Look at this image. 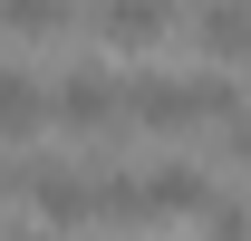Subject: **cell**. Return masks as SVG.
Masks as SVG:
<instances>
[{"instance_id": "cell-1", "label": "cell", "mask_w": 251, "mask_h": 241, "mask_svg": "<svg viewBox=\"0 0 251 241\" xmlns=\"http://www.w3.org/2000/svg\"><path fill=\"white\" fill-rule=\"evenodd\" d=\"M10 193H29L49 232H77V222H106V174H77V164H49V154H20Z\"/></svg>"}, {"instance_id": "cell-2", "label": "cell", "mask_w": 251, "mask_h": 241, "mask_svg": "<svg viewBox=\"0 0 251 241\" xmlns=\"http://www.w3.org/2000/svg\"><path fill=\"white\" fill-rule=\"evenodd\" d=\"M49 125H68V135H116L126 125V77H106V68H68L58 87H49Z\"/></svg>"}, {"instance_id": "cell-3", "label": "cell", "mask_w": 251, "mask_h": 241, "mask_svg": "<svg viewBox=\"0 0 251 241\" xmlns=\"http://www.w3.org/2000/svg\"><path fill=\"white\" fill-rule=\"evenodd\" d=\"M193 39H203L213 68H242L251 58V0H203L193 10Z\"/></svg>"}, {"instance_id": "cell-4", "label": "cell", "mask_w": 251, "mask_h": 241, "mask_svg": "<svg viewBox=\"0 0 251 241\" xmlns=\"http://www.w3.org/2000/svg\"><path fill=\"white\" fill-rule=\"evenodd\" d=\"M97 29H106V48H155L174 29V0H97Z\"/></svg>"}, {"instance_id": "cell-5", "label": "cell", "mask_w": 251, "mask_h": 241, "mask_svg": "<svg viewBox=\"0 0 251 241\" xmlns=\"http://www.w3.org/2000/svg\"><path fill=\"white\" fill-rule=\"evenodd\" d=\"M39 125H49V87L29 68H0V145H29Z\"/></svg>"}, {"instance_id": "cell-6", "label": "cell", "mask_w": 251, "mask_h": 241, "mask_svg": "<svg viewBox=\"0 0 251 241\" xmlns=\"http://www.w3.org/2000/svg\"><path fill=\"white\" fill-rule=\"evenodd\" d=\"M68 20H77L68 0H0V29H10V39H58Z\"/></svg>"}, {"instance_id": "cell-7", "label": "cell", "mask_w": 251, "mask_h": 241, "mask_svg": "<svg viewBox=\"0 0 251 241\" xmlns=\"http://www.w3.org/2000/svg\"><path fill=\"white\" fill-rule=\"evenodd\" d=\"M203 241H251V203H203Z\"/></svg>"}, {"instance_id": "cell-8", "label": "cell", "mask_w": 251, "mask_h": 241, "mask_svg": "<svg viewBox=\"0 0 251 241\" xmlns=\"http://www.w3.org/2000/svg\"><path fill=\"white\" fill-rule=\"evenodd\" d=\"M10 241H49V232H10Z\"/></svg>"}]
</instances>
